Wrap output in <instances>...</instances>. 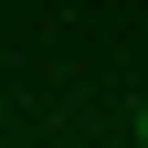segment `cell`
<instances>
[{"mask_svg":"<svg viewBox=\"0 0 148 148\" xmlns=\"http://www.w3.org/2000/svg\"><path fill=\"white\" fill-rule=\"evenodd\" d=\"M138 148H148V116H138Z\"/></svg>","mask_w":148,"mask_h":148,"instance_id":"1","label":"cell"}]
</instances>
